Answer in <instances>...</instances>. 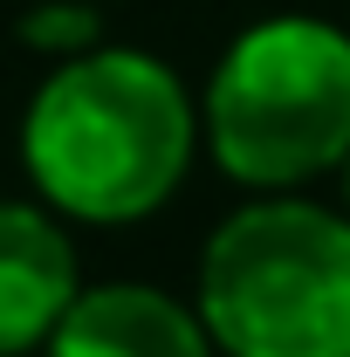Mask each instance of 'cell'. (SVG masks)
<instances>
[{"label": "cell", "mask_w": 350, "mask_h": 357, "mask_svg": "<svg viewBox=\"0 0 350 357\" xmlns=\"http://www.w3.org/2000/svg\"><path fill=\"white\" fill-rule=\"evenodd\" d=\"M199 96L172 62L96 42L55 62L21 110V172L69 227H137L199 158Z\"/></svg>", "instance_id": "1"}, {"label": "cell", "mask_w": 350, "mask_h": 357, "mask_svg": "<svg viewBox=\"0 0 350 357\" xmlns=\"http://www.w3.org/2000/svg\"><path fill=\"white\" fill-rule=\"evenodd\" d=\"M192 310L220 357H350V213L248 192L199 248Z\"/></svg>", "instance_id": "2"}, {"label": "cell", "mask_w": 350, "mask_h": 357, "mask_svg": "<svg viewBox=\"0 0 350 357\" xmlns=\"http://www.w3.org/2000/svg\"><path fill=\"white\" fill-rule=\"evenodd\" d=\"M199 137L248 192H309L350 151V28L323 14H268L220 48Z\"/></svg>", "instance_id": "3"}, {"label": "cell", "mask_w": 350, "mask_h": 357, "mask_svg": "<svg viewBox=\"0 0 350 357\" xmlns=\"http://www.w3.org/2000/svg\"><path fill=\"white\" fill-rule=\"evenodd\" d=\"M83 296L69 220L42 199H0V357H28Z\"/></svg>", "instance_id": "4"}, {"label": "cell", "mask_w": 350, "mask_h": 357, "mask_svg": "<svg viewBox=\"0 0 350 357\" xmlns=\"http://www.w3.org/2000/svg\"><path fill=\"white\" fill-rule=\"evenodd\" d=\"M42 357H220L192 303L151 282H96L55 323Z\"/></svg>", "instance_id": "5"}, {"label": "cell", "mask_w": 350, "mask_h": 357, "mask_svg": "<svg viewBox=\"0 0 350 357\" xmlns=\"http://www.w3.org/2000/svg\"><path fill=\"white\" fill-rule=\"evenodd\" d=\"M21 42L35 48V55L69 62V55H83V48L103 42V14L89 0H42V7L21 14Z\"/></svg>", "instance_id": "6"}, {"label": "cell", "mask_w": 350, "mask_h": 357, "mask_svg": "<svg viewBox=\"0 0 350 357\" xmlns=\"http://www.w3.org/2000/svg\"><path fill=\"white\" fill-rule=\"evenodd\" d=\"M337 192H344V213H350V151H344V165H337Z\"/></svg>", "instance_id": "7"}]
</instances>
